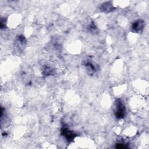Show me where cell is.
<instances>
[{"instance_id":"cell-1","label":"cell","mask_w":149,"mask_h":149,"mask_svg":"<svg viewBox=\"0 0 149 149\" xmlns=\"http://www.w3.org/2000/svg\"><path fill=\"white\" fill-rule=\"evenodd\" d=\"M115 115L118 119H122L125 115V107L120 100H118L115 102Z\"/></svg>"},{"instance_id":"cell-2","label":"cell","mask_w":149,"mask_h":149,"mask_svg":"<svg viewBox=\"0 0 149 149\" xmlns=\"http://www.w3.org/2000/svg\"><path fill=\"white\" fill-rule=\"evenodd\" d=\"M61 132L62 135L69 141L72 140L75 137L74 133L66 127H64L62 129Z\"/></svg>"},{"instance_id":"cell-3","label":"cell","mask_w":149,"mask_h":149,"mask_svg":"<svg viewBox=\"0 0 149 149\" xmlns=\"http://www.w3.org/2000/svg\"><path fill=\"white\" fill-rule=\"evenodd\" d=\"M144 27V22L141 20H138L133 23L132 29L136 33L141 32Z\"/></svg>"},{"instance_id":"cell-4","label":"cell","mask_w":149,"mask_h":149,"mask_svg":"<svg viewBox=\"0 0 149 149\" xmlns=\"http://www.w3.org/2000/svg\"><path fill=\"white\" fill-rule=\"evenodd\" d=\"M101 9L102 11H103V12H109L113 10V7L112 6V4L111 2H107L102 5Z\"/></svg>"},{"instance_id":"cell-5","label":"cell","mask_w":149,"mask_h":149,"mask_svg":"<svg viewBox=\"0 0 149 149\" xmlns=\"http://www.w3.org/2000/svg\"><path fill=\"white\" fill-rule=\"evenodd\" d=\"M86 66L87 67L88 70H89V73L92 72V73H94V72L95 71V68L92 63H87L86 64Z\"/></svg>"},{"instance_id":"cell-6","label":"cell","mask_w":149,"mask_h":149,"mask_svg":"<svg viewBox=\"0 0 149 149\" xmlns=\"http://www.w3.org/2000/svg\"><path fill=\"white\" fill-rule=\"evenodd\" d=\"M116 147L118 148H126V146L123 143H118L116 145Z\"/></svg>"}]
</instances>
